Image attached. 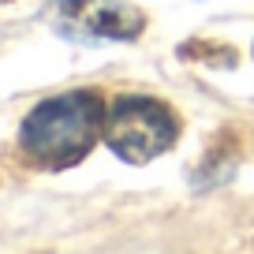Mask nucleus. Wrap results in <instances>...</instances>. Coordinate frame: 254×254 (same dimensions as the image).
<instances>
[{"instance_id": "obj_2", "label": "nucleus", "mask_w": 254, "mask_h": 254, "mask_svg": "<svg viewBox=\"0 0 254 254\" xmlns=\"http://www.w3.org/2000/svg\"><path fill=\"white\" fill-rule=\"evenodd\" d=\"M105 146L127 165H150L180 138V120L165 101L146 94L116 97L105 112Z\"/></svg>"}, {"instance_id": "obj_3", "label": "nucleus", "mask_w": 254, "mask_h": 254, "mask_svg": "<svg viewBox=\"0 0 254 254\" xmlns=\"http://www.w3.org/2000/svg\"><path fill=\"white\" fill-rule=\"evenodd\" d=\"M53 30L67 41H135L146 30L142 8L131 0H56Z\"/></svg>"}, {"instance_id": "obj_1", "label": "nucleus", "mask_w": 254, "mask_h": 254, "mask_svg": "<svg viewBox=\"0 0 254 254\" xmlns=\"http://www.w3.org/2000/svg\"><path fill=\"white\" fill-rule=\"evenodd\" d=\"M105 131V105L94 90H67L45 97L19 127L23 153L41 168H71L94 150Z\"/></svg>"}]
</instances>
